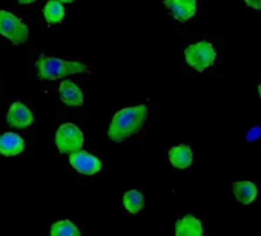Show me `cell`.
<instances>
[{"label": "cell", "mask_w": 261, "mask_h": 236, "mask_svg": "<svg viewBox=\"0 0 261 236\" xmlns=\"http://www.w3.org/2000/svg\"><path fill=\"white\" fill-rule=\"evenodd\" d=\"M148 120V107L145 104L120 109L114 116L108 129V138L114 143H123L129 137L136 135Z\"/></svg>", "instance_id": "1"}, {"label": "cell", "mask_w": 261, "mask_h": 236, "mask_svg": "<svg viewBox=\"0 0 261 236\" xmlns=\"http://www.w3.org/2000/svg\"><path fill=\"white\" fill-rule=\"evenodd\" d=\"M36 71L37 77L43 81L60 80L72 74H89L88 66L80 62L62 60L56 57H48L45 54H40L39 60L36 62Z\"/></svg>", "instance_id": "2"}, {"label": "cell", "mask_w": 261, "mask_h": 236, "mask_svg": "<svg viewBox=\"0 0 261 236\" xmlns=\"http://www.w3.org/2000/svg\"><path fill=\"white\" fill-rule=\"evenodd\" d=\"M215 58H217L215 48L211 42L206 40L192 43L185 49L186 63L197 72H203L207 68H211L215 63Z\"/></svg>", "instance_id": "3"}, {"label": "cell", "mask_w": 261, "mask_h": 236, "mask_svg": "<svg viewBox=\"0 0 261 236\" xmlns=\"http://www.w3.org/2000/svg\"><path fill=\"white\" fill-rule=\"evenodd\" d=\"M0 36L7 37L14 45H23L30 39V28L16 14L0 10Z\"/></svg>", "instance_id": "4"}, {"label": "cell", "mask_w": 261, "mask_h": 236, "mask_svg": "<svg viewBox=\"0 0 261 236\" xmlns=\"http://www.w3.org/2000/svg\"><path fill=\"white\" fill-rule=\"evenodd\" d=\"M85 144L83 132L74 123H63L56 132V146L60 154H72Z\"/></svg>", "instance_id": "5"}, {"label": "cell", "mask_w": 261, "mask_h": 236, "mask_svg": "<svg viewBox=\"0 0 261 236\" xmlns=\"http://www.w3.org/2000/svg\"><path fill=\"white\" fill-rule=\"evenodd\" d=\"M69 164L80 175H86V176H92V175L98 173L103 167V163L95 155H92L86 151H82V149L69 154Z\"/></svg>", "instance_id": "6"}, {"label": "cell", "mask_w": 261, "mask_h": 236, "mask_svg": "<svg viewBox=\"0 0 261 236\" xmlns=\"http://www.w3.org/2000/svg\"><path fill=\"white\" fill-rule=\"evenodd\" d=\"M34 122V113L30 107H27L23 103L16 101L10 106V110L7 113V123L16 129H27Z\"/></svg>", "instance_id": "7"}, {"label": "cell", "mask_w": 261, "mask_h": 236, "mask_svg": "<svg viewBox=\"0 0 261 236\" xmlns=\"http://www.w3.org/2000/svg\"><path fill=\"white\" fill-rule=\"evenodd\" d=\"M163 4L180 23H186L197 14V0H163Z\"/></svg>", "instance_id": "8"}, {"label": "cell", "mask_w": 261, "mask_h": 236, "mask_svg": "<svg viewBox=\"0 0 261 236\" xmlns=\"http://www.w3.org/2000/svg\"><path fill=\"white\" fill-rule=\"evenodd\" d=\"M59 95L63 104L69 107H80L85 103L82 89L71 80H63L59 86Z\"/></svg>", "instance_id": "9"}, {"label": "cell", "mask_w": 261, "mask_h": 236, "mask_svg": "<svg viewBox=\"0 0 261 236\" xmlns=\"http://www.w3.org/2000/svg\"><path fill=\"white\" fill-rule=\"evenodd\" d=\"M25 151V140L14 134V132H5L0 135V155L4 157H16L20 155Z\"/></svg>", "instance_id": "10"}, {"label": "cell", "mask_w": 261, "mask_h": 236, "mask_svg": "<svg viewBox=\"0 0 261 236\" xmlns=\"http://www.w3.org/2000/svg\"><path fill=\"white\" fill-rule=\"evenodd\" d=\"M204 233L203 224L194 215H185L175 222L177 236H201Z\"/></svg>", "instance_id": "11"}, {"label": "cell", "mask_w": 261, "mask_h": 236, "mask_svg": "<svg viewBox=\"0 0 261 236\" xmlns=\"http://www.w3.org/2000/svg\"><path fill=\"white\" fill-rule=\"evenodd\" d=\"M169 163L175 167V169H188L191 167L192 161H194V154H192V149L186 144H178V146H174L169 149Z\"/></svg>", "instance_id": "12"}, {"label": "cell", "mask_w": 261, "mask_h": 236, "mask_svg": "<svg viewBox=\"0 0 261 236\" xmlns=\"http://www.w3.org/2000/svg\"><path fill=\"white\" fill-rule=\"evenodd\" d=\"M233 195L241 204H252L258 196V187L252 181H235L232 184Z\"/></svg>", "instance_id": "13"}, {"label": "cell", "mask_w": 261, "mask_h": 236, "mask_svg": "<svg viewBox=\"0 0 261 236\" xmlns=\"http://www.w3.org/2000/svg\"><path fill=\"white\" fill-rule=\"evenodd\" d=\"M42 13H43V17H45L48 25L62 23L65 19V7L60 0H48L43 7V10H42Z\"/></svg>", "instance_id": "14"}, {"label": "cell", "mask_w": 261, "mask_h": 236, "mask_svg": "<svg viewBox=\"0 0 261 236\" xmlns=\"http://www.w3.org/2000/svg\"><path fill=\"white\" fill-rule=\"evenodd\" d=\"M123 205L130 215H137L145 207V196L139 190H127L123 195Z\"/></svg>", "instance_id": "15"}, {"label": "cell", "mask_w": 261, "mask_h": 236, "mask_svg": "<svg viewBox=\"0 0 261 236\" xmlns=\"http://www.w3.org/2000/svg\"><path fill=\"white\" fill-rule=\"evenodd\" d=\"M51 236H80V228L69 219H62L53 224L49 230Z\"/></svg>", "instance_id": "16"}, {"label": "cell", "mask_w": 261, "mask_h": 236, "mask_svg": "<svg viewBox=\"0 0 261 236\" xmlns=\"http://www.w3.org/2000/svg\"><path fill=\"white\" fill-rule=\"evenodd\" d=\"M259 137H261V128H258V126H253V128L246 134V140H247L249 143L256 141Z\"/></svg>", "instance_id": "17"}, {"label": "cell", "mask_w": 261, "mask_h": 236, "mask_svg": "<svg viewBox=\"0 0 261 236\" xmlns=\"http://www.w3.org/2000/svg\"><path fill=\"white\" fill-rule=\"evenodd\" d=\"M244 4L253 10H261V0H244Z\"/></svg>", "instance_id": "18"}, {"label": "cell", "mask_w": 261, "mask_h": 236, "mask_svg": "<svg viewBox=\"0 0 261 236\" xmlns=\"http://www.w3.org/2000/svg\"><path fill=\"white\" fill-rule=\"evenodd\" d=\"M17 2H19L20 5H31V4L36 2V0H17Z\"/></svg>", "instance_id": "19"}, {"label": "cell", "mask_w": 261, "mask_h": 236, "mask_svg": "<svg viewBox=\"0 0 261 236\" xmlns=\"http://www.w3.org/2000/svg\"><path fill=\"white\" fill-rule=\"evenodd\" d=\"M62 4H72V2H75V0H60Z\"/></svg>", "instance_id": "20"}, {"label": "cell", "mask_w": 261, "mask_h": 236, "mask_svg": "<svg viewBox=\"0 0 261 236\" xmlns=\"http://www.w3.org/2000/svg\"><path fill=\"white\" fill-rule=\"evenodd\" d=\"M258 94H259V97H261V84L258 86Z\"/></svg>", "instance_id": "21"}]
</instances>
